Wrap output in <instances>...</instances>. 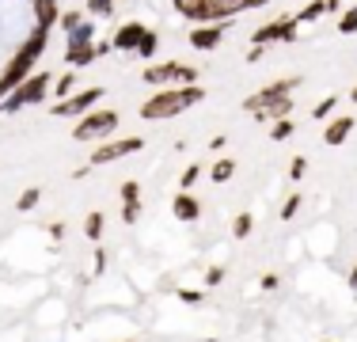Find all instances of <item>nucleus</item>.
Returning a JSON list of instances; mask_svg holds the SVG:
<instances>
[{
	"label": "nucleus",
	"instance_id": "nucleus-30",
	"mask_svg": "<svg viewBox=\"0 0 357 342\" xmlns=\"http://www.w3.org/2000/svg\"><path fill=\"white\" fill-rule=\"evenodd\" d=\"M91 8H96L99 15H107L110 12V0H91Z\"/></svg>",
	"mask_w": 357,
	"mask_h": 342
},
{
	"label": "nucleus",
	"instance_id": "nucleus-17",
	"mask_svg": "<svg viewBox=\"0 0 357 342\" xmlns=\"http://www.w3.org/2000/svg\"><path fill=\"white\" fill-rule=\"evenodd\" d=\"M251 225H255V221H251V213H240V217H236V225H232V232L243 239V236L251 232Z\"/></svg>",
	"mask_w": 357,
	"mask_h": 342
},
{
	"label": "nucleus",
	"instance_id": "nucleus-34",
	"mask_svg": "<svg viewBox=\"0 0 357 342\" xmlns=\"http://www.w3.org/2000/svg\"><path fill=\"white\" fill-rule=\"evenodd\" d=\"M248 4H262V0H248Z\"/></svg>",
	"mask_w": 357,
	"mask_h": 342
},
{
	"label": "nucleus",
	"instance_id": "nucleus-22",
	"mask_svg": "<svg viewBox=\"0 0 357 342\" xmlns=\"http://www.w3.org/2000/svg\"><path fill=\"white\" fill-rule=\"evenodd\" d=\"M38 194H42V191H27V194H23V198L15 202V205H20L23 213H27V209H35V205H38Z\"/></svg>",
	"mask_w": 357,
	"mask_h": 342
},
{
	"label": "nucleus",
	"instance_id": "nucleus-23",
	"mask_svg": "<svg viewBox=\"0 0 357 342\" xmlns=\"http://www.w3.org/2000/svg\"><path fill=\"white\" fill-rule=\"evenodd\" d=\"M122 198H126V205H133V202L141 198V186H137V183H126V186H122Z\"/></svg>",
	"mask_w": 357,
	"mask_h": 342
},
{
	"label": "nucleus",
	"instance_id": "nucleus-21",
	"mask_svg": "<svg viewBox=\"0 0 357 342\" xmlns=\"http://www.w3.org/2000/svg\"><path fill=\"white\" fill-rule=\"evenodd\" d=\"M152 50H156V34H152V31H144V38H141V46H137V54H141V57H149V54H152Z\"/></svg>",
	"mask_w": 357,
	"mask_h": 342
},
{
	"label": "nucleus",
	"instance_id": "nucleus-27",
	"mask_svg": "<svg viewBox=\"0 0 357 342\" xmlns=\"http://www.w3.org/2000/svg\"><path fill=\"white\" fill-rule=\"evenodd\" d=\"M304 171H308V160H304V156H296V160H293V168H289V175H293V179H301Z\"/></svg>",
	"mask_w": 357,
	"mask_h": 342
},
{
	"label": "nucleus",
	"instance_id": "nucleus-2",
	"mask_svg": "<svg viewBox=\"0 0 357 342\" xmlns=\"http://www.w3.org/2000/svg\"><path fill=\"white\" fill-rule=\"evenodd\" d=\"M114 126H118L114 110H96V114L80 118V126L73 130V137H76V141H88V137H103L107 130H114Z\"/></svg>",
	"mask_w": 357,
	"mask_h": 342
},
{
	"label": "nucleus",
	"instance_id": "nucleus-35",
	"mask_svg": "<svg viewBox=\"0 0 357 342\" xmlns=\"http://www.w3.org/2000/svg\"><path fill=\"white\" fill-rule=\"evenodd\" d=\"M354 103H357V88H354Z\"/></svg>",
	"mask_w": 357,
	"mask_h": 342
},
{
	"label": "nucleus",
	"instance_id": "nucleus-4",
	"mask_svg": "<svg viewBox=\"0 0 357 342\" xmlns=\"http://www.w3.org/2000/svg\"><path fill=\"white\" fill-rule=\"evenodd\" d=\"M144 80H149V84H164V80H183V84H194V80H198V68L172 61V65L149 68V73H144Z\"/></svg>",
	"mask_w": 357,
	"mask_h": 342
},
{
	"label": "nucleus",
	"instance_id": "nucleus-12",
	"mask_svg": "<svg viewBox=\"0 0 357 342\" xmlns=\"http://www.w3.org/2000/svg\"><path fill=\"white\" fill-rule=\"evenodd\" d=\"M198 213H202V205L190 198V194H178L175 198V217L178 221H198Z\"/></svg>",
	"mask_w": 357,
	"mask_h": 342
},
{
	"label": "nucleus",
	"instance_id": "nucleus-5",
	"mask_svg": "<svg viewBox=\"0 0 357 342\" xmlns=\"http://www.w3.org/2000/svg\"><path fill=\"white\" fill-rule=\"evenodd\" d=\"M96 99H103V88H88V91H76V96H69L65 103H57L54 114L57 118H73V114H84V110L91 107Z\"/></svg>",
	"mask_w": 357,
	"mask_h": 342
},
{
	"label": "nucleus",
	"instance_id": "nucleus-10",
	"mask_svg": "<svg viewBox=\"0 0 357 342\" xmlns=\"http://www.w3.org/2000/svg\"><path fill=\"white\" fill-rule=\"evenodd\" d=\"M350 130H354V118H338V122H331V126H327L323 141H327V144H342L346 137H350Z\"/></svg>",
	"mask_w": 357,
	"mask_h": 342
},
{
	"label": "nucleus",
	"instance_id": "nucleus-6",
	"mask_svg": "<svg viewBox=\"0 0 357 342\" xmlns=\"http://www.w3.org/2000/svg\"><path fill=\"white\" fill-rule=\"evenodd\" d=\"M141 149V141L137 137H126V141H110L103 144V149L91 156V164H110V160H118V156H130V152H137Z\"/></svg>",
	"mask_w": 357,
	"mask_h": 342
},
{
	"label": "nucleus",
	"instance_id": "nucleus-15",
	"mask_svg": "<svg viewBox=\"0 0 357 342\" xmlns=\"http://www.w3.org/2000/svg\"><path fill=\"white\" fill-rule=\"evenodd\" d=\"M38 20H42V31H46L50 23L57 20V12H54V0H38Z\"/></svg>",
	"mask_w": 357,
	"mask_h": 342
},
{
	"label": "nucleus",
	"instance_id": "nucleus-20",
	"mask_svg": "<svg viewBox=\"0 0 357 342\" xmlns=\"http://www.w3.org/2000/svg\"><path fill=\"white\" fill-rule=\"evenodd\" d=\"M323 12H327V4H323V0H316V4H308V8L301 12V20H319Z\"/></svg>",
	"mask_w": 357,
	"mask_h": 342
},
{
	"label": "nucleus",
	"instance_id": "nucleus-31",
	"mask_svg": "<svg viewBox=\"0 0 357 342\" xmlns=\"http://www.w3.org/2000/svg\"><path fill=\"white\" fill-rule=\"evenodd\" d=\"M103 267H107V251H96V274H103Z\"/></svg>",
	"mask_w": 357,
	"mask_h": 342
},
{
	"label": "nucleus",
	"instance_id": "nucleus-11",
	"mask_svg": "<svg viewBox=\"0 0 357 342\" xmlns=\"http://www.w3.org/2000/svg\"><path fill=\"white\" fill-rule=\"evenodd\" d=\"M217 42H220V27H198L190 34V46L194 50H213Z\"/></svg>",
	"mask_w": 357,
	"mask_h": 342
},
{
	"label": "nucleus",
	"instance_id": "nucleus-32",
	"mask_svg": "<svg viewBox=\"0 0 357 342\" xmlns=\"http://www.w3.org/2000/svg\"><path fill=\"white\" fill-rule=\"evenodd\" d=\"M278 285V274H262V289H274Z\"/></svg>",
	"mask_w": 357,
	"mask_h": 342
},
{
	"label": "nucleus",
	"instance_id": "nucleus-14",
	"mask_svg": "<svg viewBox=\"0 0 357 342\" xmlns=\"http://www.w3.org/2000/svg\"><path fill=\"white\" fill-rule=\"evenodd\" d=\"M236 175V160H217L213 164V183H228Z\"/></svg>",
	"mask_w": 357,
	"mask_h": 342
},
{
	"label": "nucleus",
	"instance_id": "nucleus-29",
	"mask_svg": "<svg viewBox=\"0 0 357 342\" xmlns=\"http://www.w3.org/2000/svg\"><path fill=\"white\" fill-rule=\"evenodd\" d=\"M220 278H225V270H220V267H217V270H209V274H206V285H217Z\"/></svg>",
	"mask_w": 357,
	"mask_h": 342
},
{
	"label": "nucleus",
	"instance_id": "nucleus-24",
	"mask_svg": "<svg viewBox=\"0 0 357 342\" xmlns=\"http://www.w3.org/2000/svg\"><path fill=\"white\" fill-rule=\"evenodd\" d=\"M198 175H202V168H198V164H190V168H186V175H183V191H186V186H194V183H198Z\"/></svg>",
	"mask_w": 357,
	"mask_h": 342
},
{
	"label": "nucleus",
	"instance_id": "nucleus-28",
	"mask_svg": "<svg viewBox=\"0 0 357 342\" xmlns=\"http://www.w3.org/2000/svg\"><path fill=\"white\" fill-rule=\"evenodd\" d=\"M69 88H73V73H69V76H61V80H57V96H69Z\"/></svg>",
	"mask_w": 357,
	"mask_h": 342
},
{
	"label": "nucleus",
	"instance_id": "nucleus-3",
	"mask_svg": "<svg viewBox=\"0 0 357 342\" xmlns=\"http://www.w3.org/2000/svg\"><path fill=\"white\" fill-rule=\"evenodd\" d=\"M46 88H50V76L46 73H38L31 84H20V88L8 96V103H4V110H20V107H27V103H38L42 96H46Z\"/></svg>",
	"mask_w": 357,
	"mask_h": 342
},
{
	"label": "nucleus",
	"instance_id": "nucleus-1",
	"mask_svg": "<svg viewBox=\"0 0 357 342\" xmlns=\"http://www.w3.org/2000/svg\"><path fill=\"white\" fill-rule=\"evenodd\" d=\"M202 99V88H183V91H160V96H152L149 103L141 107V118H172L178 110L194 107V103Z\"/></svg>",
	"mask_w": 357,
	"mask_h": 342
},
{
	"label": "nucleus",
	"instance_id": "nucleus-9",
	"mask_svg": "<svg viewBox=\"0 0 357 342\" xmlns=\"http://www.w3.org/2000/svg\"><path fill=\"white\" fill-rule=\"evenodd\" d=\"M141 38H144V27H141V23H130V27H122L114 34V46L118 50H137Z\"/></svg>",
	"mask_w": 357,
	"mask_h": 342
},
{
	"label": "nucleus",
	"instance_id": "nucleus-25",
	"mask_svg": "<svg viewBox=\"0 0 357 342\" xmlns=\"http://www.w3.org/2000/svg\"><path fill=\"white\" fill-rule=\"evenodd\" d=\"M296 209H301V194H293V198H289V202L282 205V217L289 221V217H293V213H296Z\"/></svg>",
	"mask_w": 357,
	"mask_h": 342
},
{
	"label": "nucleus",
	"instance_id": "nucleus-33",
	"mask_svg": "<svg viewBox=\"0 0 357 342\" xmlns=\"http://www.w3.org/2000/svg\"><path fill=\"white\" fill-rule=\"evenodd\" d=\"M350 289L357 293V267H354V274H350Z\"/></svg>",
	"mask_w": 357,
	"mask_h": 342
},
{
	"label": "nucleus",
	"instance_id": "nucleus-8",
	"mask_svg": "<svg viewBox=\"0 0 357 342\" xmlns=\"http://www.w3.org/2000/svg\"><path fill=\"white\" fill-rule=\"evenodd\" d=\"M278 38H293V23H270V27H259L255 31V42L259 46H270V42H278Z\"/></svg>",
	"mask_w": 357,
	"mask_h": 342
},
{
	"label": "nucleus",
	"instance_id": "nucleus-26",
	"mask_svg": "<svg viewBox=\"0 0 357 342\" xmlns=\"http://www.w3.org/2000/svg\"><path fill=\"white\" fill-rule=\"evenodd\" d=\"M289 133H293V126H289V122H285V118H282V122H278V126H274V133H270V137H274V141H285V137H289Z\"/></svg>",
	"mask_w": 357,
	"mask_h": 342
},
{
	"label": "nucleus",
	"instance_id": "nucleus-13",
	"mask_svg": "<svg viewBox=\"0 0 357 342\" xmlns=\"http://www.w3.org/2000/svg\"><path fill=\"white\" fill-rule=\"evenodd\" d=\"M175 8L183 15H190V20H202V12H206V0H175Z\"/></svg>",
	"mask_w": 357,
	"mask_h": 342
},
{
	"label": "nucleus",
	"instance_id": "nucleus-16",
	"mask_svg": "<svg viewBox=\"0 0 357 342\" xmlns=\"http://www.w3.org/2000/svg\"><path fill=\"white\" fill-rule=\"evenodd\" d=\"M84 232H88L91 239H99V236H103V213H91V217H88V225H84Z\"/></svg>",
	"mask_w": 357,
	"mask_h": 342
},
{
	"label": "nucleus",
	"instance_id": "nucleus-19",
	"mask_svg": "<svg viewBox=\"0 0 357 342\" xmlns=\"http://www.w3.org/2000/svg\"><path fill=\"white\" fill-rule=\"evenodd\" d=\"M335 103H338L335 96H327V99H319V103H316V110H312V114H316V118H327V114H331V110H335Z\"/></svg>",
	"mask_w": 357,
	"mask_h": 342
},
{
	"label": "nucleus",
	"instance_id": "nucleus-18",
	"mask_svg": "<svg viewBox=\"0 0 357 342\" xmlns=\"http://www.w3.org/2000/svg\"><path fill=\"white\" fill-rule=\"evenodd\" d=\"M338 31H342V34H354V31H357V8H350V12L342 15V23H338Z\"/></svg>",
	"mask_w": 357,
	"mask_h": 342
},
{
	"label": "nucleus",
	"instance_id": "nucleus-7",
	"mask_svg": "<svg viewBox=\"0 0 357 342\" xmlns=\"http://www.w3.org/2000/svg\"><path fill=\"white\" fill-rule=\"evenodd\" d=\"M240 8H248V0H206L202 20H228V15L240 12Z\"/></svg>",
	"mask_w": 357,
	"mask_h": 342
}]
</instances>
